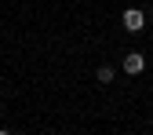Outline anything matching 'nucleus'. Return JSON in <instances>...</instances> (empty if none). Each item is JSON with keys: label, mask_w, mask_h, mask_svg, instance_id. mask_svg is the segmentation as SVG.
<instances>
[{"label": "nucleus", "mask_w": 153, "mask_h": 135, "mask_svg": "<svg viewBox=\"0 0 153 135\" xmlns=\"http://www.w3.org/2000/svg\"><path fill=\"white\" fill-rule=\"evenodd\" d=\"M120 26H124L128 33H142V29H146V11H142V7H128V11L120 15Z\"/></svg>", "instance_id": "nucleus-1"}, {"label": "nucleus", "mask_w": 153, "mask_h": 135, "mask_svg": "<svg viewBox=\"0 0 153 135\" xmlns=\"http://www.w3.org/2000/svg\"><path fill=\"white\" fill-rule=\"evenodd\" d=\"M113 77H117L113 66H99V69H95V81H99V84H113Z\"/></svg>", "instance_id": "nucleus-3"}, {"label": "nucleus", "mask_w": 153, "mask_h": 135, "mask_svg": "<svg viewBox=\"0 0 153 135\" xmlns=\"http://www.w3.org/2000/svg\"><path fill=\"white\" fill-rule=\"evenodd\" d=\"M120 69H124L128 77L146 73V55H142V51H128V55H124V62H120Z\"/></svg>", "instance_id": "nucleus-2"}]
</instances>
